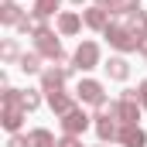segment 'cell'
<instances>
[{"mask_svg": "<svg viewBox=\"0 0 147 147\" xmlns=\"http://www.w3.org/2000/svg\"><path fill=\"white\" fill-rule=\"evenodd\" d=\"M34 48L41 58H62V45H58V38L51 34V31H41V34H34Z\"/></svg>", "mask_w": 147, "mask_h": 147, "instance_id": "2", "label": "cell"}, {"mask_svg": "<svg viewBox=\"0 0 147 147\" xmlns=\"http://www.w3.org/2000/svg\"><path fill=\"white\" fill-rule=\"evenodd\" d=\"M89 28H96V31H106L110 28V7H92V10H86V17H82Z\"/></svg>", "mask_w": 147, "mask_h": 147, "instance_id": "7", "label": "cell"}, {"mask_svg": "<svg viewBox=\"0 0 147 147\" xmlns=\"http://www.w3.org/2000/svg\"><path fill=\"white\" fill-rule=\"evenodd\" d=\"M0 51H3V58H7V62H21V48H17V41H3V48H0Z\"/></svg>", "mask_w": 147, "mask_h": 147, "instance_id": "19", "label": "cell"}, {"mask_svg": "<svg viewBox=\"0 0 147 147\" xmlns=\"http://www.w3.org/2000/svg\"><path fill=\"white\" fill-rule=\"evenodd\" d=\"M79 28H82V17H79V14H62V17H58V31H62V34H75Z\"/></svg>", "mask_w": 147, "mask_h": 147, "instance_id": "12", "label": "cell"}, {"mask_svg": "<svg viewBox=\"0 0 147 147\" xmlns=\"http://www.w3.org/2000/svg\"><path fill=\"white\" fill-rule=\"evenodd\" d=\"M17 65H21V72H24V75H34V72H41V55H38V51H34V55L24 51Z\"/></svg>", "mask_w": 147, "mask_h": 147, "instance_id": "13", "label": "cell"}, {"mask_svg": "<svg viewBox=\"0 0 147 147\" xmlns=\"http://www.w3.org/2000/svg\"><path fill=\"white\" fill-rule=\"evenodd\" d=\"M72 62H75V69H82V72H86V69H96V65H99V48H96V41H82Z\"/></svg>", "mask_w": 147, "mask_h": 147, "instance_id": "3", "label": "cell"}, {"mask_svg": "<svg viewBox=\"0 0 147 147\" xmlns=\"http://www.w3.org/2000/svg\"><path fill=\"white\" fill-rule=\"evenodd\" d=\"M3 3H14V0H3Z\"/></svg>", "mask_w": 147, "mask_h": 147, "instance_id": "25", "label": "cell"}, {"mask_svg": "<svg viewBox=\"0 0 147 147\" xmlns=\"http://www.w3.org/2000/svg\"><path fill=\"white\" fill-rule=\"evenodd\" d=\"M120 140H123L127 147H144V144H147L144 130H140V127H134V123H123V127H120Z\"/></svg>", "mask_w": 147, "mask_h": 147, "instance_id": "8", "label": "cell"}, {"mask_svg": "<svg viewBox=\"0 0 147 147\" xmlns=\"http://www.w3.org/2000/svg\"><path fill=\"white\" fill-rule=\"evenodd\" d=\"M134 10H140L137 0H113L110 3V14H134Z\"/></svg>", "mask_w": 147, "mask_h": 147, "instance_id": "18", "label": "cell"}, {"mask_svg": "<svg viewBox=\"0 0 147 147\" xmlns=\"http://www.w3.org/2000/svg\"><path fill=\"white\" fill-rule=\"evenodd\" d=\"M0 21H3V24H21L24 14H21L17 3H3V7H0Z\"/></svg>", "mask_w": 147, "mask_h": 147, "instance_id": "14", "label": "cell"}, {"mask_svg": "<svg viewBox=\"0 0 147 147\" xmlns=\"http://www.w3.org/2000/svg\"><path fill=\"white\" fill-rule=\"evenodd\" d=\"M58 3H62V0H34V17H41V21L51 17V14L58 10Z\"/></svg>", "mask_w": 147, "mask_h": 147, "instance_id": "15", "label": "cell"}, {"mask_svg": "<svg viewBox=\"0 0 147 147\" xmlns=\"http://www.w3.org/2000/svg\"><path fill=\"white\" fill-rule=\"evenodd\" d=\"M65 79H69V69H45L41 72V89L45 92H62Z\"/></svg>", "mask_w": 147, "mask_h": 147, "instance_id": "5", "label": "cell"}, {"mask_svg": "<svg viewBox=\"0 0 147 147\" xmlns=\"http://www.w3.org/2000/svg\"><path fill=\"white\" fill-rule=\"evenodd\" d=\"M24 106H3V116H0V120H3V127H7V130H10V134H17V130H21V120H24Z\"/></svg>", "mask_w": 147, "mask_h": 147, "instance_id": "9", "label": "cell"}, {"mask_svg": "<svg viewBox=\"0 0 147 147\" xmlns=\"http://www.w3.org/2000/svg\"><path fill=\"white\" fill-rule=\"evenodd\" d=\"M106 38H110L113 48H120V51H134V48H140V38L134 34L130 28H120V24H110V28H106Z\"/></svg>", "mask_w": 147, "mask_h": 147, "instance_id": "1", "label": "cell"}, {"mask_svg": "<svg viewBox=\"0 0 147 147\" xmlns=\"http://www.w3.org/2000/svg\"><path fill=\"white\" fill-rule=\"evenodd\" d=\"M106 72H110V79H127L130 69H127V62H123V58H110V62H106Z\"/></svg>", "mask_w": 147, "mask_h": 147, "instance_id": "17", "label": "cell"}, {"mask_svg": "<svg viewBox=\"0 0 147 147\" xmlns=\"http://www.w3.org/2000/svg\"><path fill=\"white\" fill-rule=\"evenodd\" d=\"M48 106L58 113V116H65V113H72V110H75L72 96H65V92H48Z\"/></svg>", "mask_w": 147, "mask_h": 147, "instance_id": "10", "label": "cell"}, {"mask_svg": "<svg viewBox=\"0 0 147 147\" xmlns=\"http://www.w3.org/2000/svg\"><path fill=\"white\" fill-rule=\"evenodd\" d=\"M58 147H82V144H79V137H72V134H65V137L58 140Z\"/></svg>", "mask_w": 147, "mask_h": 147, "instance_id": "22", "label": "cell"}, {"mask_svg": "<svg viewBox=\"0 0 147 147\" xmlns=\"http://www.w3.org/2000/svg\"><path fill=\"white\" fill-rule=\"evenodd\" d=\"M86 127H89V116H86L82 110H72V113H65V116H62V130H65V134H72V137H79Z\"/></svg>", "mask_w": 147, "mask_h": 147, "instance_id": "6", "label": "cell"}, {"mask_svg": "<svg viewBox=\"0 0 147 147\" xmlns=\"http://www.w3.org/2000/svg\"><path fill=\"white\" fill-rule=\"evenodd\" d=\"M96 3H99V7H106V3H113V0H96Z\"/></svg>", "mask_w": 147, "mask_h": 147, "instance_id": "24", "label": "cell"}, {"mask_svg": "<svg viewBox=\"0 0 147 147\" xmlns=\"http://www.w3.org/2000/svg\"><path fill=\"white\" fill-rule=\"evenodd\" d=\"M38 103H41V96L28 89V92H24V110H28V113H31V110H38Z\"/></svg>", "mask_w": 147, "mask_h": 147, "instance_id": "20", "label": "cell"}, {"mask_svg": "<svg viewBox=\"0 0 147 147\" xmlns=\"http://www.w3.org/2000/svg\"><path fill=\"white\" fill-rule=\"evenodd\" d=\"M75 92H79V99H82V103H92V106H103V103H106L103 86H99V82H92V79H82Z\"/></svg>", "mask_w": 147, "mask_h": 147, "instance_id": "4", "label": "cell"}, {"mask_svg": "<svg viewBox=\"0 0 147 147\" xmlns=\"http://www.w3.org/2000/svg\"><path fill=\"white\" fill-rule=\"evenodd\" d=\"M28 137H31V147H58V144H55V137H51L48 130H31Z\"/></svg>", "mask_w": 147, "mask_h": 147, "instance_id": "16", "label": "cell"}, {"mask_svg": "<svg viewBox=\"0 0 147 147\" xmlns=\"http://www.w3.org/2000/svg\"><path fill=\"white\" fill-rule=\"evenodd\" d=\"M7 147H31V137H21V134H14V137L7 140Z\"/></svg>", "mask_w": 147, "mask_h": 147, "instance_id": "21", "label": "cell"}, {"mask_svg": "<svg viewBox=\"0 0 147 147\" xmlns=\"http://www.w3.org/2000/svg\"><path fill=\"white\" fill-rule=\"evenodd\" d=\"M96 134H99L103 144L113 140V137H120V130H116V123H113V113H110V116H96Z\"/></svg>", "mask_w": 147, "mask_h": 147, "instance_id": "11", "label": "cell"}, {"mask_svg": "<svg viewBox=\"0 0 147 147\" xmlns=\"http://www.w3.org/2000/svg\"><path fill=\"white\" fill-rule=\"evenodd\" d=\"M72 3H82V0H72Z\"/></svg>", "mask_w": 147, "mask_h": 147, "instance_id": "26", "label": "cell"}, {"mask_svg": "<svg viewBox=\"0 0 147 147\" xmlns=\"http://www.w3.org/2000/svg\"><path fill=\"white\" fill-rule=\"evenodd\" d=\"M99 147H106V144H99Z\"/></svg>", "mask_w": 147, "mask_h": 147, "instance_id": "27", "label": "cell"}, {"mask_svg": "<svg viewBox=\"0 0 147 147\" xmlns=\"http://www.w3.org/2000/svg\"><path fill=\"white\" fill-rule=\"evenodd\" d=\"M137 99H140V106L147 110V82H140V89H137Z\"/></svg>", "mask_w": 147, "mask_h": 147, "instance_id": "23", "label": "cell"}]
</instances>
